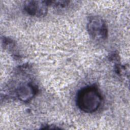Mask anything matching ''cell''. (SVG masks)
Here are the masks:
<instances>
[{
    "label": "cell",
    "mask_w": 130,
    "mask_h": 130,
    "mask_svg": "<svg viewBox=\"0 0 130 130\" xmlns=\"http://www.w3.org/2000/svg\"><path fill=\"white\" fill-rule=\"evenodd\" d=\"M102 103V96L94 86H87L80 90L76 97L78 107L82 111L91 113L96 111Z\"/></svg>",
    "instance_id": "obj_1"
},
{
    "label": "cell",
    "mask_w": 130,
    "mask_h": 130,
    "mask_svg": "<svg viewBox=\"0 0 130 130\" xmlns=\"http://www.w3.org/2000/svg\"><path fill=\"white\" fill-rule=\"evenodd\" d=\"M87 31L90 36L96 41H103L108 36V28L105 21L100 17L92 16L88 21Z\"/></svg>",
    "instance_id": "obj_2"
},
{
    "label": "cell",
    "mask_w": 130,
    "mask_h": 130,
    "mask_svg": "<svg viewBox=\"0 0 130 130\" xmlns=\"http://www.w3.org/2000/svg\"><path fill=\"white\" fill-rule=\"evenodd\" d=\"M48 6L47 1H27L24 3V9L31 16L42 17L47 14Z\"/></svg>",
    "instance_id": "obj_3"
},
{
    "label": "cell",
    "mask_w": 130,
    "mask_h": 130,
    "mask_svg": "<svg viewBox=\"0 0 130 130\" xmlns=\"http://www.w3.org/2000/svg\"><path fill=\"white\" fill-rule=\"evenodd\" d=\"M36 93V88L30 83H27L20 86L16 90L18 98L26 102L31 100Z\"/></svg>",
    "instance_id": "obj_4"
}]
</instances>
